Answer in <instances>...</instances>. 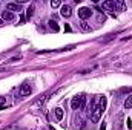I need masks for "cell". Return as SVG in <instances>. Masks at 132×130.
Instances as JSON below:
<instances>
[{
    "label": "cell",
    "instance_id": "1",
    "mask_svg": "<svg viewBox=\"0 0 132 130\" xmlns=\"http://www.w3.org/2000/svg\"><path fill=\"white\" fill-rule=\"evenodd\" d=\"M104 107H106V98L101 97V98H100V104H98V106H95V109H94V110H92V113H91V121H92V123H98V121H100V118H101V113H103Z\"/></svg>",
    "mask_w": 132,
    "mask_h": 130
},
{
    "label": "cell",
    "instance_id": "2",
    "mask_svg": "<svg viewBox=\"0 0 132 130\" xmlns=\"http://www.w3.org/2000/svg\"><path fill=\"white\" fill-rule=\"evenodd\" d=\"M85 103H86V98L83 97V95H80V97H74L72 98V101H71V107H72L74 110H81V109L85 107Z\"/></svg>",
    "mask_w": 132,
    "mask_h": 130
},
{
    "label": "cell",
    "instance_id": "3",
    "mask_svg": "<svg viewBox=\"0 0 132 130\" xmlns=\"http://www.w3.org/2000/svg\"><path fill=\"white\" fill-rule=\"evenodd\" d=\"M91 15H92V9H91V8H80V9H78V17H80L83 22H85L86 18H89Z\"/></svg>",
    "mask_w": 132,
    "mask_h": 130
},
{
    "label": "cell",
    "instance_id": "4",
    "mask_svg": "<svg viewBox=\"0 0 132 130\" xmlns=\"http://www.w3.org/2000/svg\"><path fill=\"white\" fill-rule=\"evenodd\" d=\"M31 92H32V89H31V86H29L28 83H23V84L20 86V89H19V95H20V97H28Z\"/></svg>",
    "mask_w": 132,
    "mask_h": 130
},
{
    "label": "cell",
    "instance_id": "5",
    "mask_svg": "<svg viewBox=\"0 0 132 130\" xmlns=\"http://www.w3.org/2000/svg\"><path fill=\"white\" fill-rule=\"evenodd\" d=\"M101 8H103V9H106V11H111V12H112V15H115V14H114V12H115V0H108V2H103Z\"/></svg>",
    "mask_w": 132,
    "mask_h": 130
},
{
    "label": "cell",
    "instance_id": "6",
    "mask_svg": "<svg viewBox=\"0 0 132 130\" xmlns=\"http://www.w3.org/2000/svg\"><path fill=\"white\" fill-rule=\"evenodd\" d=\"M60 14H62V17L69 18V17L72 15V8H71L69 5H63V6H62V9H60Z\"/></svg>",
    "mask_w": 132,
    "mask_h": 130
},
{
    "label": "cell",
    "instance_id": "7",
    "mask_svg": "<svg viewBox=\"0 0 132 130\" xmlns=\"http://www.w3.org/2000/svg\"><path fill=\"white\" fill-rule=\"evenodd\" d=\"M6 11H11V12L12 11H17L19 12V11H22V5L20 3H8L6 5Z\"/></svg>",
    "mask_w": 132,
    "mask_h": 130
},
{
    "label": "cell",
    "instance_id": "8",
    "mask_svg": "<svg viewBox=\"0 0 132 130\" xmlns=\"http://www.w3.org/2000/svg\"><path fill=\"white\" fill-rule=\"evenodd\" d=\"M14 14L11 12V11H5V12H2V20H8V22H11V20H14Z\"/></svg>",
    "mask_w": 132,
    "mask_h": 130
},
{
    "label": "cell",
    "instance_id": "9",
    "mask_svg": "<svg viewBox=\"0 0 132 130\" xmlns=\"http://www.w3.org/2000/svg\"><path fill=\"white\" fill-rule=\"evenodd\" d=\"M125 9H126L125 2H121V0H115V12H118V11H125Z\"/></svg>",
    "mask_w": 132,
    "mask_h": 130
},
{
    "label": "cell",
    "instance_id": "10",
    "mask_svg": "<svg viewBox=\"0 0 132 130\" xmlns=\"http://www.w3.org/2000/svg\"><path fill=\"white\" fill-rule=\"evenodd\" d=\"M55 118H57L59 121H62V119H63V109H60V107H57V109H55Z\"/></svg>",
    "mask_w": 132,
    "mask_h": 130
},
{
    "label": "cell",
    "instance_id": "11",
    "mask_svg": "<svg viewBox=\"0 0 132 130\" xmlns=\"http://www.w3.org/2000/svg\"><path fill=\"white\" fill-rule=\"evenodd\" d=\"M125 109H132V95L125 99Z\"/></svg>",
    "mask_w": 132,
    "mask_h": 130
},
{
    "label": "cell",
    "instance_id": "12",
    "mask_svg": "<svg viewBox=\"0 0 132 130\" xmlns=\"http://www.w3.org/2000/svg\"><path fill=\"white\" fill-rule=\"evenodd\" d=\"M49 28L57 32V31H59V23H57L55 20H49Z\"/></svg>",
    "mask_w": 132,
    "mask_h": 130
},
{
    "label": "cell",
    "instance_id": "13",
    "mask_svg": "<svg viewBox=\"0 0 132 130\" xmlns=\"http://www.w3.org/2000/svg\"><path fill=\"white\" fill-rule=\"evenodd\" d=\"M80 28H81V31H85V32H89V31H91V26H89L86 22H81V23H80Z\"/></svg>",
    "mask_w": 132,
    "mask_h": 130
},
{
    "label": "cell",
    "instance_id": "14",
    "mask_svg": "<svg viewBox=\"0 0 132 130\" xmlns=\"http://www.w3.org/2000/svg\"><path fill=\"white\" fill-rule=\"evenodd\" d=\"M32 14H34V6H29V9L26 11V15H28V18H31V17H32Z\"/></svg>",
    "mask_w": 132,
    "mask_h": 130
},
{
    "label": "cell",
    "instance_id": "15",
    "mask_svg": "<svg viewBox=\"0 0 132 130\" xmlns=\"http://www.w3.org/2000/svg\"><path fill=\"white\" fill-rule=\"evenodd\" d=\"M60 5H62V3H60V2H59V0H52V2H51V6H52V8H54V9H55V8H59V6H60Z\"/></svg>",
    "mask_w": 132,
    "mask_h": 130
},
{
    "label": "cell",
    "instance_id": "16",
    "mask_svg": "<svg viewBox=\"0 0 132 130\" xmlns=\"http://www.w3.org/2000/svg\"><path fill=\"white\" fill-rule=\"evenodd\" d=\"M3 107H5V98H2V97H0V110H2Z\"/></svg>",
    "mask_w": 132,
    "mask_h": 130
},
{
    "label": "cell",
    "instance_id": "17",
    "mask_svg": "<svg viewBox=\"0 0 132 130\" xmlns=\"http://www.w3.org/2000/svg\"><path fill=\"white\" fill-rule=\"evenodd\" d=\"M132 89L131 87H128V89H121V94H128V92H131Z\"/></svg>",
    "mask_w": 132,
    "mask_h": 130
},
{
    "label": "cell",
    "instance_id": "18",
    "mask_svg": "<svg viewBox=\"0 0 132 130\" xmlns=\"http://www.w3.org/2000/svg\"><path fill=\"white\" fill-rule=\"evenodd\" d=\"M65 31H66V32H71L72 29H71V26H69V25H65Z\"/></svg>",
    "mask_w": 132,
    "mask_h": 130
},
{
    "label": "cell",
    "instance_id": "19",
    "mask_svg": "<svg viewBox=\"0 0 132 130\" xmlns=\"http://www.w3.org/2000/svg\"><path fill=\"white\" fill-rule=\"evenodd\" d=\"M2 25H3V20H2V18H0V26H2Z\"/></svg>",
    "mask_w": 132,
    "mask_h": 130
}]
</instances>
